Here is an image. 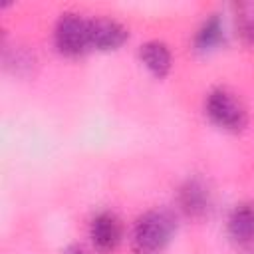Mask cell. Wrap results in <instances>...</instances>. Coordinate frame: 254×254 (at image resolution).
<instances>
[{"label": "cell", "instance_id": "cell-1", "mask_svg": "<svg viewBox=\"0 0 254 254\" xmlns=\"http://www.w3.org/2000/svg\"><path fill=\"white\" fill-rule=\"evenodd\" d=\"M177 218L167 208H151L143 212L131 232L133 254H161L173 240Z\"/></svg>", "mask_w": 254, "mask_h": 254}, {"label": "cell", "instance_id": "cell-2", "mask_svg": "<svg viewBox=\"0 0 254 254\" xmlns=\"http://www.w3.org/2000/svg\"><path fill=\"white\" fill-rule=\"evenodd\" d=\"M204 113L212 125L228 133H240L248 125V113L242 101L226 87L212 89L204 99Z\"/></svg>", "mask_w": 254, "mask_h": 254}, {"label": "cell", "instance_id": "cell-3", "mask_svg": "<svg viewBox=\"0 0 254 254\" xmlns=\"http://www.w3.org/2000/svg\"><path fill=\"white\" fill-rule=\"evenodd\" d=\"M89 20L75 12H64L54 28L56 50L65 58H81L91 52Z\"/></svg>", "mask_w": 254, "mask_h": 254}, {"label": "cell", "instance_id": "cell-4", "mask_svg": "<svg viewBox=\"0 0 254 254\" xmlns=\"http://www.w3.org/2000/svg\"><path fill=\"white\" fill-rule=\"evenodd\" d=\"M177 202H179V208L189 216V218H194V220H202L210 214L212 210V190L210 187L204 183V179L200 177H192V179H187L179 192H177Z\"/></svg>", "mask_w": 254, "mask_h": 254}, {"label": "cell", "instance_id": "cell-5", "mask_svg": "<svg viewBox=\"0 0 254 254\" xmlns=\"http://www.w3.org/2000/svg\"><path fill=\"white\" fill-rule=\"evenodd\" d=\"M89 238H91V246L99 254L115 252L123 240L121 220L113 212H107V210L95 214L89 224Z\"/></svg>", "mask_w": 254, "mask_h": 254}, {"label": "cell", "instance_id": "cell-6", "mask_svg": "<svg viewBox=\"0 0 254 254\" xmlns=\"http://www.w3.org/2000/svg\"><path fill=\"white\" fill-rule=\"evenodd\" d=\"M129 38V30L113 18H91L89 20V40L91 52H111L121 48Z\"/></svg>", "mask_w": 254, "mask_h": 254}, {"label": "cell", "instance_id": "cell-7", "mask_svg": "<svg viewBox=\"0 0 254 254\" xmlns=\"http://www.w3.org/2000/svg\"><path fill=\"white\" fill-rule=\"evenodd\" d=\"M228 238L240 248H254V202H240L226 222Z\"/></svg>", "mask_w": 254, "mask_h": 254}, {"label": "cell", "instance_id": "cell-8", "mask_svg": "<svg viewBox=\"0 0 254 254\" xmlns=\"http://www.w3.org/2000/svg\"><path fill=\"white\" fill-rule=\"evenodd\" d=\"M139 60L157 79L167 77L171 71V65H173L171 50L167 48V44H163L159 40H151V42L143 44L139 48Z\"/></svg>", "mask_w": 254, "mask_h": 254}, {"label": "cell", "instance_id": "cell-9", "mask_svg": "<svg viewBox=\"0 0 254 254\" xmlns=\"http://www.w3.org/2000/svg\"><path fill=\"white\" fill-rule=\"evenodd\" d=\"M224 38H226L224 24L216 14H212L196 30V34H194V50L200 52V54L212 52V50H216V48H220L224 44Z\"/></svg>", "mask_w": 254, "mask_h": 254}, {"label": "cell", "instance_id": "cell-10", "mask_svg": "<svg viewBox=\"0 0 254 254\" xmlns=\"http://www.w3.org/2000/svg\"><path fill=\"white\" fill-rule=\"evenodd\" d=\"M34 64H36V60L26 48H14V50L4 48V65L8 69H12L16 75L30 73Z\"/></svg>", "mask_w": 254, "mask_h": 254}, {"label": "cell", "instance_id": "cell-11", "mask_svg": "<svg viewBox=\"0 0 254 254\" xmlns=\"http://www.w3.org/2000/svg\"><path fill=\"white\" fill-rule=\"evenodd\" d=\"M240 34H242L244 42L250 48H254V16L248 12L240 16Z\"/></svg>", "mask_w": 254, "mask_h": 254}, {"label": "cell", "instance_id": "cell-12", "mask_svg": "<svg viewBox=\"0 0 254 254\" xmlns=\"http://www.w3.org/2000/svg\"><path fill=\"white\" fill-rule=\"evenodd\" d=\"M62 254H91L83 244H69Z\"/></svg>", "mask_w": 254, "mask_h": 254}]
</instances>
